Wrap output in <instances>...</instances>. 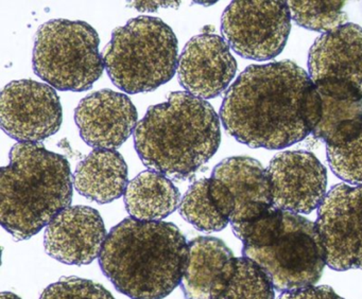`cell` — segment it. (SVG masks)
Returning <instances> with one entry per match:
<instances>
[{"mask_svg": "<svg viewBox=\"0 0 362 299\" xmlns=\"http://www.w3.org/2000/svg\"><path fill=\"white\" fill-rule=\"evenodd\" d=\"M40 299H116L105 286L79 277H63L50 284Z\"/></svg>", "mask_w": 362, "mask_h": 299, "instance_id": "obj_25", "label": "cell"}, {"mask_svg": "<svg viewBox=\"0 0 362 299\" xmlns=\"http://www.w3.org/2000/svg\"><path fill=\"white\" fill-rule=\"evenodd\" d=\"M273 205L296 214H308L321 206L327 190L323 163L307 151H286L271 159L267 168Z\"/></svg>", "mask_w": 362, "mask_h": 299, "instance_id": "obj_13", "label": "cell"}, {"mask_svg": "<svg viewBox=\"0 0 362 299\" xmlns=\"http://www.w3.org/2000/svg\"><path fill=\"white\" fill-rule=\"evenodd\" d=\"M1 299H22L18 297V295L14 294L11 292H3L1 293Z\"/></svg>", "mask_w": 362, "mask_h": 299, "instance_id": "obj_28", "label": "cell"}, {"mask_svg": "<svg viewBox=\"0 0 362 299\" xmlns=\"http://www.w3.org/2000/svg\"><path fill=\"white\" fill-rule=\"evenodd\" d=\"M237 61L223 37L213 33L194 36L179 57L177 78L190 95L213 99L230 86Z\"/></svg>", "mask_w": 362, "mask_h": 299, "instance_id": "obj_14", "label": "cell"}, {"mask_svg": "<svg viewBox=\"0 0 362 299\" xmlns=\"http://www.w3.org/2000/svg\"><path fill=\"white\" fill-rule=\"evenodd\" d=\"M277 299H344L327 286H309L293 292L283 293Z\"/></svg>", "mask_w": 362, "mask_h": 299, "instance_id": "obj_26", "label": "cell"}, {"mask_svg": "<svg viewBox=\"0 0 362 299\" xmlns=\"http://www.w3.org/2000/svg\"><path fill=\"white\" fill-rule=\"evenodd\" d=\"M330 169L349 184H362V129L341 146H326Z\"/></svg>", "mask_w": 362, "mask_h": 299, "instance_id": "obj_24", "label": "cell"}, {"mask_svg": "<svg viewBox=\"0 0 362 299\" xmlns=\"http://www.w3.org/2000/svg\"><path fill=\"white\" fill-rule=\"evenodd\" d=\"M291 17L300 27L313 31H332L345 25L344 1H288Z\"/></svg>", "mask_w": 362, "mask_h": 299, "instance_id": "obj_23", "label": "cell"}, {"mask_svg": "<svg viewBox=\"0 0 362 299\" xmlns=\"http://www.w3.org/2000/svg\"><path fill=\"white\" fill-rule=\"evenodd\" d=\"M69 161L39 142H18L0 170V223L18 241L48 226L73 201Z\"/></svg>", "mask_w": 362, "mask_h": 299, "instance_id": "obj_4", "label": "cell"}, {"mask_svg": "<svg viewBox=\"0 0 362 299\" xmlns=\"http://www.w3.org/2000/svg\"><path fill=\"white\" fill-rule=\"evenodd\" d=\"M181 193L175 184L160 172L147 170L129 182L124 205L131 218L158 222L180 207Z\"/></svg>", "mask_w": 362, "mask_h": 299, "instance_id": "obj_19", "label": "cell"}, {"mask_svg": "<svg viewBox=\"0 0 362 299\" xmlns=\"http://www.w3.org/2000/svg\"><path fill=\"white\" fill-rule=\"evenodd\" d=\"M98 33L86 21L52 19L35 34V74L63 91L90 89L105 71Z\"/></svg>", "mask_w": 362, "mask_h": 299, "instance_id": "obj_6", "label": "cell"}, {"mask_svg": "<svg viewBox=\"0 0 362 299\" xmlns=\"http://www.w3.org/2000/svg\"><path fill=\"white\" fill-rule=\"evenodd\" d=\"M107 230L100 213L86 206H69L46 228V252L69 265L90 264L100 257Z\"/></svg>", "mask_w": 362, "mask_h": 299, "instance_id": "obj_16", "label": "cell"}, {"mask_svg": "<svg viewBox=\"0 0 362 299\" xmlns=\"http://www.w3.org/2000/svg\"><path fill=\"white\" fill-rule=\"evenodd\" d=\"M291 18L288 1H233L222 14V35L240 57L268 61L285 49Z\"/></svg>", "mask_w": 362, "mask_h": 299, "instance_id": "obj_8", "label": "cell"}, {"mask_svg": "<svg viewBox=\"0 0 362 299\" xmlns=\"http://www.w3.org/2000/svg\"><path fill=\"white\" fill-rule=\"evenodd\" d=\"M129 169L116 150L95 148L76 168L74 186L90 201L107 204L124 195Z\"/></svg>", "mask_w": 362, "mask_h": 299, "instance_id": "obj_18", "label": "cell"}, {"mask_svg": "<svg viewBox=\"0 0 362 299\" xmlns=\"http://www.w3.org/2000/svg\"><path fill=\"white\" fill-rule=\"evenodd\" d=\"M323 110L313 131L326 146H341L351 141L362 129V100L338 101L322 95Z\"/></svg>", "mask_w": 362, "mask_h": 299, "instance_id": "obj_20", "label": "cell"}, {"mask_svg": "<svg viewBox=\"0 0 362 299\" xmlns=\"http://www.w3.org/2000/svg\"><path fill=\"white\" fill-rule=\"evenodd\" d=\"M221 142L220 119L206 100L173 91L150 106L134 131V146L146 167L173 180L192 176Z\"/></svg>", "mask_w": 362, "mask_h": 299, "instance_id": "obj_3", "label": "cell"}, {"mask_svg": "<svg viewBox=\"0 0 362 299\" xmlns=\"http://www.w3.org/2000/svg\"><path fill=\"white\" fill-rule=\"evenodd\" d=\"M322 110V95L309 74L281 61L245 68L226 91L220 118L237 141L281 150L313 133Z\"/></svg>", "mask_w": 362, "mask_h": 299, "instance_id": "obj_1", "label": "cell"}, {"mask_svg": "<svg viewBox=\"0 0 362 299\" xmlns=\"http://www.w3.org/2000/svg\"><path fill=\"white\" fill-rule=\"evenodd\" d=\"M179 208L182 218L203 233L221 231L230 223L211 197L209 178L194 182L182 197Z\"/></svg>", "mask_w": 362, "mask_h": 299, "instance_id": "obj_21", "label": "cell"}, {"mask_svg": "<svg viewBox=\"0 0 362 299\" xmlns=\"http://www.w3.org/2000/svg\"><path fill=\"white\" fill-rule=\"evenodd\" d=\"M275 288L268 274L251 259L236 258L235 271L218 299H275Z\"/></svg>", "mask_w": 362, "mask_h": 299, "instance_id": "obj_22", "label": "cell"}, {"mask_svg": "<svg viewBox=\"0 0 362 299\" xmlns=\"http://www.w3.org/2000/svg\"><path fill=\"white\" fill-rule=\"evenodd\" d=\"M187 252V241L177 225L129 218L110 231L99 264L131 299H164L181 283Z\"/></svg>", "mask_w": 362, "mask_h": 299, "instance_id": "obj_2", "label": "cell"}, {"mask_svg": "<svg viewBox=\"0 0 362 299\" xmlns=\"http://www.w3.org/2000/svg\"><path fill=\"white\" fill-rule=\"evenodd\" d=\"M315 224L330 269H362V184L332 187L317 210Z\"/></svg>", "mask_w": 362, "mask_h": 299, "instance_id": "obj_10", "label": "cell"}, {"mask_svg": "<svg viewBox=\"0 0 362 299\" xmlns=\"http://www.w3.org/2000/svg\"><path fill=\"white\" fill-rule=\"evenodd\" d=\"M236 266V258L223 241L198 237L188 242L187 258L181 279L186 299H218Z\"/></svg>", "mask_w": 362, "mask_h": 299, "instance_id": "obj_17", "label": "cell"}, {"mask_svg": "<svg viewBox=\"0 0 362 299\" xmlns=\"http://www.w3.org/2000/svg\"><path fill=\"white\" fill-rule=\"evenodd\" d=\"M60 98L54 87L33 80L12 81L0 95V122L18 142H40L62 125Z\"/></svg>", "mask_w": 362, "mask_h": 299, "instance_id": "obj_12", "label": "cell"}, {"mask_svg": "<svg viewBox=\"0 0 362 299\" xmlns=\"http://www.w3.org/2000/svg\"><path fill=\"white\" fill-rule=\"evenodd\" d=\"M137 110L130 98L111 89L95 91L80 101L75 121L80 136L95 148L116 150L134 134Z\"/></svg>", "mask_w": 362, "mask_h": 299, "instance_id": "obj_15", "label": "cell"}, {"mask_svg": "<svg viewBox=\"0 0 362 299\" xmlns=\"http://www.w3.org/2000/svg\"><path fill=\"white\" fill-rule=\"evenodd\" d=\"M180 6V1H131L129 6L136 8L139 12H156L160 8Z\"/></svg>", "mask_w": 362, "mask_h": 299, "instance_id": "obj_27", "label": "cell"}, {"mask_svg": "<svg viewBox=\"0 0 362 299\" xmlns=\"http://www.w3.org/2000/svg\"><path fill=\"white\" fill-rule=\"evenodd\" d=\"M243 254L257 263L281 293L315 286L327 264L317 224L290 211H285L281 229L266 246L243 247Z\"/></svg>", "mask_w": 362, "mask_h": 299, "instance_id": "obj_7", "label": "cell"}, {"mask_svg": "<svg viewBox=\"0 0 362 299\" xmlns=\"http://www.w3.org/2000/svg\"><path fill=\"white\" fill-rule=\"evenodd\" d=\"M209 190L230 225L253 220L274 206L268 172L251 157L220 161L211 172Z\"/></svg>", "mask_w": 362, "mask_h": 299, "instance_id": "obj_11", "label": "cell"}, {"mask_svg": "<svg viewBox=\"0 0 362 299\" xmlns=\"http://www.w3.org/2000/svg\"><path fill=\"white\" fill-rule=\"evenodd\" d=\"M308 69L320 95L362 100V28L349 23L322 34L309 50Z\"/></svg>", "mask_w": 362, "mask_h": 299, "instance_id": "obj_9", "label": "cell"}, {"mask_svg": "<svg viewBox=\"0 0 362 299\" xmlns=\"http://www.w3.org/2000/svg\"><path fill=\"white\" fill-rule=\"evenodd\" d=\"M177 55L173 29L158 17L139 16L114 30L103 59L114 85L134 95L169 82L177 71Z\"/></svg>", "mask_w": 362, "mask_h": 299, "instance_id": "obj_5", "label": "cell"}]
</instances>
